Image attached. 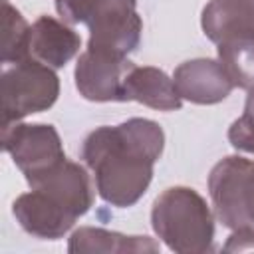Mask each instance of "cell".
Masks as SVG:
<instances>
[{"label":"cell","mask_w":254,"mask_h":254,"mask_svg":"<svg viewBox=\"0 0 254 254\" xmlns=\"http://www.w3.org/2000/svg\"><path fill=\"white\" fill-rule=\"evenodd\" d=\"M165 149L159 123L143 117L93 129L81 145V159L93 173L97 194L111 206L141 200L153 181V167Z\"/></svg>","instance_id":"1"},{"label":"cell","mask_w":254,"mask_h":254,"mask_svg":"<svg viewBox=\"0 0 254 254\" xmlns=\"http://www.w3.org/2000/svg\"><path fill=\"white\" fill-rule=\"evenodd\" d=\"M151 226L177 254H202L212 248L214 214L190 187H169L153 202Z\"/></svg>","instance_id":"2"},{"label":"cell","mask_w":254,"mask_h":254,"mask_svg":"<svg viewBox=\"0 0 254 254\" xmlns=\"http://www.w3.org/2000/svg\"><path fill=\"white\" fill-rule=\"evenodd\" d=\"M62 20L89 28L87 48L129 56L141 42L137 0H54Z\"/></svg>","instance_id":"3"},{"label":"cell","mask_w":254,"mask_h":254,"mask_svg":"<svg viewBox=\"0 0 254 254\" xmlns=\"http://www.w3.org/2000/svg\"><path fill=\"white\" fill-rule=\"evenodd\" d=\"M2 127L22 121L26 115L50 109L60 95V79L54 67L32 58L6 67L0 79Z\"/></svg>","instance_id":"4"},{"label":"cell","mask_w":254,"mask_h":254,"mask_svg":"<svg viewBox=\"0 0 254 254\" xmlns=\"http://www.w3.org/2000/svg\"><path fill=\"white\" fill-rule=\"evenodd\" d=\"M208 194L222 226H254V161L240 155L220 159L210 169Z\"/></svg>","instance_id":"5"},{"label":"cell","mask_w":254,"mask_h":254,"mask_svg":"<svg viewBox=\"0 0 254 254\" xmlns=\"http://www.w3.org/2000/svg\"><path fill=\"white\" fill-rule=\"evenodd\" d=\"M2 147L22 171L28 185L65 161L60 133L46 123H12L2 127Z\"/></svg>","instance_id":"6"},{"label":"cell","mask_w":254,"mask_h":254,"mask_svg":"<svg viewBox=\"0 0 254 254\" xmlns=\"http://www.w3.org/2000/svg\"><path fill=\"white\" fill-rule=\"evenodd\" d=\"M131 65L133 62H129L127 56L87 48L75 64V87L87 101H121V85Z\"/></svg>","instance_id":"7"},{"label":"cell","mask_w":254,"mask_h":254,"mask_svg":"<svg viewBox=\"0 0 254 254\" xmlns=\"http://www.w3.org/2000/svg\"><path fill=\"white\" fill-rule=\"evenodd\" d=\"M173 81L183 101L196 105L220 103L234 89V83L222 69L220 62L210 58H194L183 62L175 69Z\"/></svg>","instance_id":"8"},{"label":"cell","mask_w":254,"mask_h":254,"mask_svg":"<svg viewBox=\"0 0 254 254\" xmlns=\"http://www.w3.org/2000/svg\"><path fill=\"white\" fill-rule=\"evenodd\" d=\"M30 189L44 192L75 218L83 216L93 204V185L87 171L67 159L38 181L30 183Z\"/></svg>","instance_id":"9"},{"label":"cell","mask_w":254,"mask_h":254,"mask_svg":"<svg viewBox=\"0 0 254 254\" xmlns=\"http://www.w3.org/2000/svg\"><path fill=\"white\" fill-rule=\"evenodd\" d=\"M12 214L18 224L32 236L42 240L62 238L75 224V216L58 206L44 192L32 189L30 192L20 194L12 204Z\"/></svg>","instance_id":"10"},{"label":"cell","mask_w":254,"mask_h":254,"mask_svg":"<svg viewBox=\"0 0 254 254\" xmlns=\"http://www.w3.org/2000/svg\"><path fill=\"white\" fill-rule=\"evenodd\" d=\"M81 48V38L54 16H40L30 26L28 56L54 69L64 67Z\"/></svg>","instance_id":"11"},{"label":"cell","mask_w":254,"mask_h":254,"mask_svg":"<svg viewBox=\"0 0 254 254\" xmlns=\"http://www.w3.org/2000/svg\"><path fill=\"white\" fill-rule=\"evenodd\" d=\"M121 101H137L159 111H177L183 105L173 77L153 65H131L121 85Z\"/></svg>","instance_id":"12"},{"label":"cell","mask_w":254,"mask_h":254,"mask_svg":"<svg viewBox=\"0 0 254 254\" xmlns=\"http://www.w3.org/2000/svg\"><path fill=\"white\" fill-rule=\"evenodd\" d=\"M200 26L214 44L254 38V0H208L202 8Z\"/></svg>","instance_id":"13"},{"label":"cell","mask_w":254,"mask_h":254,"mask_svg":"<svg viewBox=\"0 0 254 254\" xmlns=\"http://www.w3.org/2000/svg\"><path fill=\"white\" fill-rule=\"evenodd\" d=\"M159 242L149 236H127L121 232L97 228V226H79L71 232L67 242V252L71 254H151L159 252Z\"/></svg>","instance_id":"14"},{"label":"cell","mask_w":254,"mask_h":254,"mask_svg":"<svg viewBox=\"0 0 254 254\" xmlns=\"http://www.w3.org/2000/svg\"><path fill=\"white\" fill-rule=\"evenodd\" d=\"M218 62L234 87H254V38L224 40L216 44Z\"/></svg>","instance_id":"15"},{"label":"cell","mask_w":254,"mask_h":254,"mask_svg":"<svg viewBox=\"0 0 254 254\" xmlns=\"http://www.w3.org/2000/svg\"><path fill=\"white\" fill-rule=\"evenodd\" d=\"M28 40L30 24L8 0H2V62L18 64L28 60Z\"/></svg>","instance_id":"16"},{"label":"cell","mask_w":254,"mask_h":254,"mask_svg":"<svg viewBox=\"0 0 254 254\" xmlns=\"http://www.w3.org/2000/svg\"><path fill=\"white\" fill-rule=\"evenodd\" d=\"M228 141L236 151L254 155V87L248 89L242 115L228 129Z\"/></svg>","instance_id":"17"},{"label":"cell","mask_w":254,"mask_h":254,"mask_svg":"<svg viewBox=\"0 0 254 254\" xmlns=\"http://www.w3.org/2000/svg\"><path fill=\"white\" fill-rule=\"evenodd\" d=\"M224 252H248L254 250V226H242L232 230L226 244L222 246Z\"/></svg>","instance_id":"18"}]
</instances>
